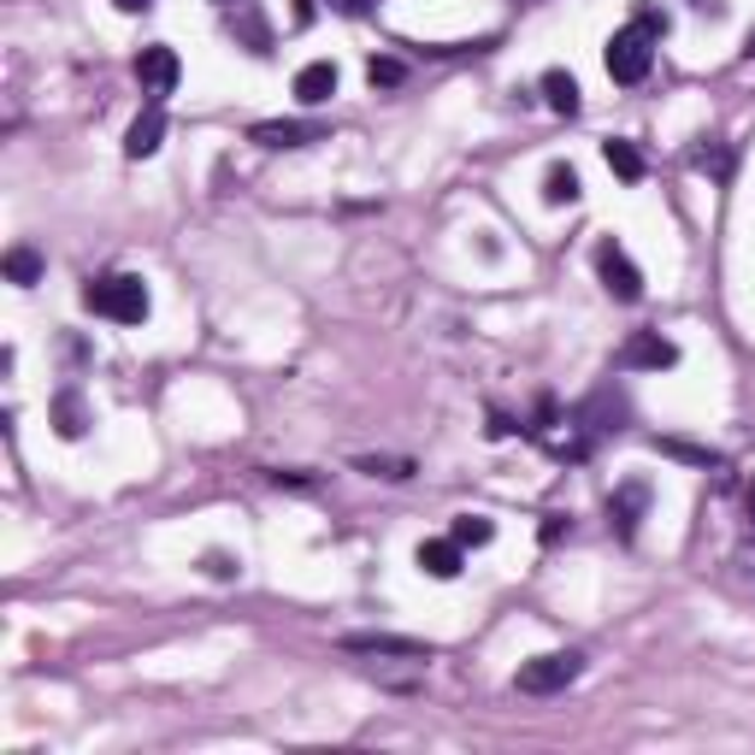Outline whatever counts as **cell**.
<instances>
[{
  "label": "cell",
  "instance_id": "cell-1",
  "mask_svg": "<svg viewBox=\"0 0 755 755\" xmlns=\"http://www.w3.org/2000/svg\"><path fill=\"white\" fill-rule=\"evenodd\" d=\"M83 308L100 313V319H112V325H142L154 301H148V284H142V278L112 272V278H95L89 289H83Z\"/></svg>",
  "mask_w": 755,
  "mask_h": 755
},
{
  "label": "cell",
  "instance_id": "cell-2",
  "mask_svg": "<svg viewBox=\"0 0 755 755\" xmlns=\"http://www.w3.org/2000/svg\"><path fill=\"white\" fill-rule=\"evenodd\" d=\"M578 673H585V656H573V649H555V656H531V661H519L514 685L526 691V696H555V691L573 685Z\"/></svg>",
  "mask_w": 755,
  "mask_h": 755
},
{
  "label": "cell",
  "instance_id": "cell-3",
  "mask_svg": "<svg viewBox=\"0 0 755 755\" xmlns=\"http://www.w3.org/2000/svg\"><path fill=\"white\" fill-rule=\"evenodd\" d=\"M649 65H656V36H649L644 24L614 31V41H608V77L614 83H644Z\"/></svg>",
  "mask_w": 755,
  "mask_h": 755
},
{
  "label": "cell",
  "instance_id": "cell-4",
  "mask_svg": "<svg viewBox=\"0 0 755 755\" xmlns=\"http://www.w3.org/2000/svg\"><path fill=\"white\" fill-rule=\"evenodd\" d=\"M597 278L614 301H637L644 296V272L632 266V254L620 242H597Z\"/></svg>",
  "mask_w": 755,
  "mask_h": 755
},
{
  "label": "cell",
  "instance_id": "cell-5",
  "mask_svg": "<svg viewBox=\"0 0 755 755\" xmlns=\"http://www.w3.org/2000/svg\"><path fill=\"white\" fill-rule=\"evenodd\" d=\"M620 367L626 372H667V367H679V348H673V337H661V331H632V337L620 343Z\"/></svg>",
  "mask_w": 755,
  "mask_h": 755
},
{
  "label": "cell",
  "instance_id": "cell-6",
  "mask_svg": "<svg viewBox=\"0 0 755 755\" xmlns=\"http://www.w3.org/2000/svg\"><path fill=\"white\" fill-rule=\"evenodd\" d=\"M348 656H390V661H431V649L419 637H396V632H348L343 637Z\"/></svg>",
  "mask_w": 755,
  "mask_h": 755
},
{
  "label": "cell",
  "instance_id": "cell-7",
  "mask_svg": "<svg viewBox=\"0 0 755 755\" xmlns=\"http://www.w3.org/2000/svg\"><path fill=\"white\" fill-rule=\"evenodd\" d=\"M178 77H183V65H178V48H166V41H154V48H142V53H136V83H142V89H148L154 100L178 89Z\"/></svg>",
  "mask_w": 755,
  "mask_h": 755
},
{
  "label": "cell",
  "instance_id": "cell-8",
  "mask_svg": "<svg viewBox=\"0 0 755 755\" xmlns=\"http://www.w3.org/2000/svg\"><path fill=\"white\" fill-rule=\"evenodd\" d=\"M249 142L260 148H308V142H325V124H301V119H266L249 130Z\"/></svg>",
  "mask_w": 755,
  "mask_h": 755
},
{
  "label": "cell",
  "instance_id": "cell-9",
  "mask_svg": "<svg viewBox=\"0 0 755 755\" xmlns=\"http://www.w3.org/2000/svg\"><path fill=\"white\" fill-rule=\"evenodd\" d=\"M644 507H649V484L644 478H632V484H620L614 490V502H608V526H614L620 537H637V519H644Z\"/></svg>",
  "mask_w": 755,
  "mask_h": 755
},
{
  "label": "cell",
  "instance_id": "cell-10",
  "mask_svg": "<svg viewBox=\"0 0 755 755\" xmlns=\"http://www.w3.org/2000/svg\"><path fill=\"white\" fill-rule=\"evenodd\" d=\"M159 142H166V107L154 100V107H142L136 124L124 130V154H130V159H154Z\"/></svg>",
  "mask_w": 755,
  "mask_h": 755
},
{
  "label": "cell",
  "instance_id": "cell-11",
  "mask_svg": "<svg viewBox=\"0 0 755 755\" xmlns=\"http://www.w3.org/2000/svg\"><path fill=\"white\" fill-rule=\"evenodd\" d=\"M331 95H337V65L331 60H313V65L296 71V100L301 107H325Z\"/></svg>",
  "mask_w": 755,
  "mask_h": 755
},
{
  "label": "cell",
  "instance_id": "cell-12",
  "mask_svg": "<svg viewBox=\"0 0 755 755\" xmlns=\"http://www.w3.org/2000/svg\"><path fill=\"white\" fill-rule=\"evenodd\" d=\"M414 561H419V573H426V578H455L460 573V543H455V537H426Z\"/></svg>",
  "mask_w": 755,
  "mask_h": 755
},
{
  "label": "cell",
  "instance_id": "cell-13",
  "mask_svg": "<svg viewBox=\"0 0 755 755\" xmlns=\"http://www.w3.org/2000/svg\"><path fill=\"white\" fill-rule=\"evenodd\" d=\"M649 448L656 455H667V460H685V467H720V455L715 448H703V443H685V438H649Z\"/></svg>",
  "mask_w": 755,
  "mask_h": 755
},
{
  "label": "cell",
  "instance_id": "cell-14",
  "mask_svg": "<svg viewBox=\"0 0 755 755\" xmlns=\"http://www.w3.org/2000/svg\"><path fill=\"white\" fill-rule=\"evenodd\" d=\"M83 426H89L83 396L77 390H60V396H53V431H60V438H83Z\"/></svg>",
  "mask_w": 755,
  "mask_h": 755
},
{
  "label": "cell",
  "instance_id": "cell-15",
  "mask_svg": "<svg viewBox=\"0 0 755 755\" xmlns=\"http://www.w3.org/2000/svg\"><path fill=\"white\" fill-rule=\"evenodd\" d=\"M543 100L561 112V119H573V112H578V83H573V71H543Z\"/></svg>",
  "mask_w": 755,
  "mask_h": 755
},
{
  "label": "cell",
  "instance_id": "cell-16",
  "mask_svg": "<svg viewBox=\"0 0 755 755\" xmlns=\"http://www.w3.org/2000/svg\"><path fill=\"white\" fill-rule=\"evenodd\" d=\"M602 159H608V171H614V178H626V183H644V154H637L632 142H608V148H602Z\"/></svg>",
  "mask_w": 755,
  "mask_h": 755
},
{
  "label": "cell",
  "instance_id": "cell-17",
  "mask_svg": "<svg viewBox=\"0 0 755 755\" xmlns=\"http://www.w3.org/2000/svg\"><path fill=\"white\" fill-rule=\"evenodd\" d=\"M448 537H455V543H460V549H484V543H490V537H496V526H490V519H484V514H460V519H455V526H448Z\"/></svg>",
  "mask_w": 755,
  "mask_h": 755
},
{
  "label": "cell",
  "instance_id": "cell-18",
  "mask_svg": "<svg viewBox=\"0 0 755 755\" xmlns=\"http://www.w3.org/2000/svg\"><path fill=\"white\" fill-rule=\"evenodd\" d=\"M355 472H367V478H414V460H402V455H355Z\"/></svg>",
  "mask_w": 755,
  "mask_h": 755
},
{
  "label": "cell",
  "instance_id": "cell-19",
  "mask_svg": "<svg viewBox=\"0 0 755 755\" xmlns=\"http://www.w3.org/2000/svg\"><path fill=\"white\" fill-rule=\"evenodd\" d=\"M543 201H549V207H561V201H578V171H573V166H549Z\"/></svg>",
  "mask_w": 755,
  "mask_h": 755
},
{
  "label": "cell",
  "instance_id": "cell-20",
  "mask_svg": "<svg viewBox=\"0 0 755 755\" xmlns=\"http://www.w3.org/2000/svg\"><path fill=\"white\" fill-rule=\"evenodd\" d=\"M7 278L31 289V284L41 278V254H36V249H24V242H19V249H7Z\"/></svg>",
  "mask_w": 755,
  "mask_h": 755
},
{
  "label": "cell",
  "instance_id": "cell-21",
  "mask_svg": "<svg viewBox=\"0 0 755 755\" xmlns=\"http://www.w3.org/2000/svg\"><path fill=\"white\" fill-rule=\"evenodd\" d=\"M367 77H372V89H396V83H408V65L402 60H372Z\"/></svg>",
  "mask_w": 755,
  "mask_h": 755
},
{
  "label": "cell",
  "instance_id": "cell-22",
  "mask_svg": "<svg viewBox=\"0 0 755 755\" xmlns=\"http://www.w3.org/2000/svg\"><path fill=\"white\" fill-rule=\"evenodd\" d=\"M696 171H715V178H726V171H732V154H726V148H703V154H696Z\"/></svg>",
  "mask_w": 755,
  "mask_h": 755
},
{
  "label": "cell",
  "instance_id": "cell-23",
  "mask_svg": "<svg viewBox=\"0 0 755 755\" xmlns=\"http://www.w3.org/2000/svg\"><path fill=\"white\" fill-rule=\"evenodd\" d=\"M201 566H207V578H237V561H230L225 549H207V555H201Z\"/></svg>",
  "mask_w": 755,
  "mask_h": 755
},
{
  "label": "cell",
  "instance_id": "cell-24",
  "mask_svg": "<svg viewBox=\"0 0 755 755\" xmlns=\"http://www.w3.org/2000/svg\"><path fill=\"white\" fill-rule=\"evenodd\" d=\"M632 24H644V31L656 36V41L667 36V12H661V7H637V19H632Z\"/></svg>",
  "mask_w": 755,
  "mask_h": 755
},
{
  "label": "cell",
  "instance_id": "cell-25",
  "mask_svg": "<svg viewBox=\"0 0 755 755\" xmlns=\"http://www.w3.org/2000/svg\"><path fill=\"white\" fill-rule=\"evenodd\" d=\"M484 431L502 443V438H514V419H507V414H490V426H484Z\"/></svg>",
  "mask_w": 755,
  "mask_h": 755
},
{
  "label": "cell",
  "instance_id": "cell-26",
  "mask_svg": "<svg viewBox=\"0 0 755 755\" xmlns=\"http://www.w3.org/2000/svg\"><path fill=\"white\" fill-rule=\"evenodd\" d=\"M561 531H566V519L549 514V519H543V543H561Z\"/></svg>",
  "mask_w": 755,
  "mask_h": 755
},
{
  "label": "cell",
  "instance_id": "cell-27",
  "mask_svg": "<svg viewBox=\"0 0 755 755\" xmlns=\"http://www.w3.org/2000/svg\"><path fill=\"white\" fill-rule=\"evenodd\" d=\"M331 7L348 12V19H360V12H367V0H331Z\"/></svg>",
  "mask_w": 755,
  "mask_h": 755
},
{
  "label": "cell",
  "instance_id": "cell-28",
  "mask_svg": "<svg viewBox=\"0 0 755 755\" xmlns=\"http://www.w3.org/2000/svg\"><path fill=\"white\" fill-rule=\"evenodd\" d=\"M112 7H119V12H148L154 0H112Z\"/></svg>",
  "mask_w": 755,
  "mask_h": 755
},
{
  "label": "cell",
  "instance_id": "cell-29",
  "mask_svg": "<svg viewBox=\"0 0 755 755\" xmlns=\"http://www.w3.org/2000/svg\"><path fill=\"white\" fill-rule=\"evenodd\" d=\"M744 53H750V60H755V31H750V41H744Z\"/></svg>",
  "mask_w": 755,
  "mask_h": 755
},
{
  "label": "cell",
  "instance_id": "cell-30",
  "mask_svg": "<svg viewBox=\"0 0 755 755\" xmlns=\"http://www.w3.org/2000/svg\"><path fill=\"white\" fill-rule=\"evenodd\" d=\"M703 7H708V0H703Z\"/></svg>",
  "mask_w": 755,
  "mask_h": 755
}]
</instances>
